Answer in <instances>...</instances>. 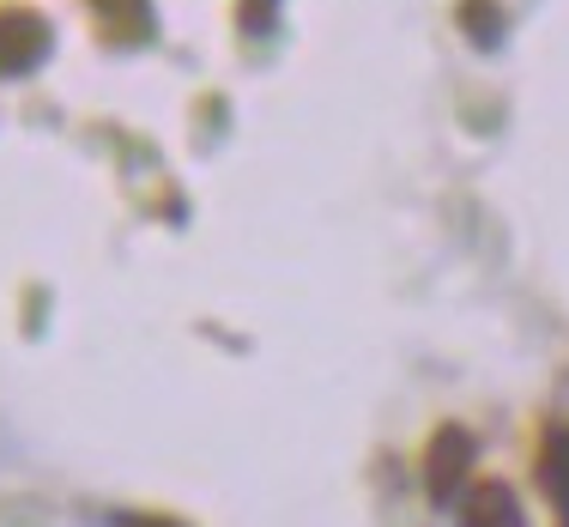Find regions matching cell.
I'll use <instances>...</instances> for the list:
<instances>
[{"label":"cell","mask_w":569,"mask_h":527,"mask_svg":"<svg viewBox=\"0 0 569 527\" xmlns=\"http://www.w3.org/2000/svg\"><path fill=\"white\" fill-rule=\"evenodd\" d=\"M49 56V24L37 12H0V73H31Z\"/></svg>","instance_id":"6da1fadb"},{"label":"cell","mask_w":569,"mask_h":527,"mask_svg":"<svg viewBox=\"0 0 569 527\" xmlns=\"http://www.w3.org/2000/svg\"><path fill=\"white\" fill-rule=\"evenodd\" d=\"M98 24L116 43H140V37L152 31V7H146V0H98Z\"/></svg>","instance_id":"7a4b0ae2"},{"label":"cell","mask_w":569,"mask_h":527,"mask_svg":"<svg viewBox=\"0 0 569 527\" xmlns=\"http://www.w3.org/2000/svg\"><path fill=\"white\" fill-rule=\"evenodd\" d=\"M467 521L472 527H515V504H509L503 485H479L472 504H467Z\"/></svg>","instance_id":"3957f363"},{"label":"cell","mask_w":569,"mask_h":527,"mask_svg":"<svg viewBox=\"0 0 569 527\" xmlns=\"http://www.w3.org/2000/svg\"><path fill=\"white\" fill-rule=\"evenodd\" d=\"M242 31H273V0H242Z\"/></svg>","instance_id":"277c9868"}]
</instances>
